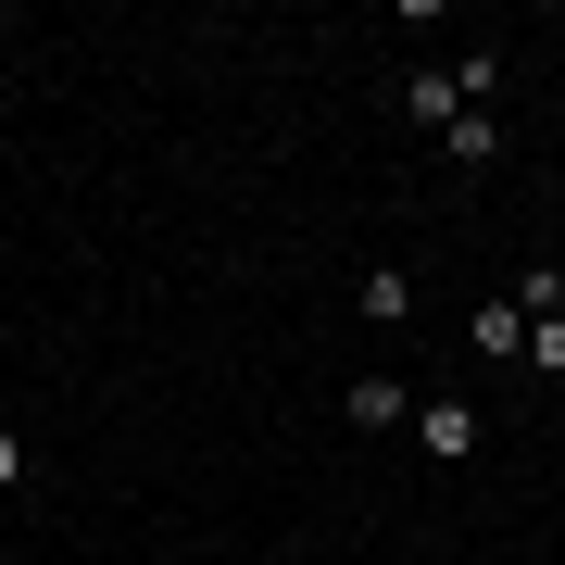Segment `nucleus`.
<instances>
[{
    "label": "nucleus",
    "instance_id": "nucleus-4",
    "mask_svg": "<svg viewBox=\"0 0 565 565\" xmlns=\"http://www.w3.org/2000/svg\"><path fill=\"white\" fill-rule=\"evenodd\" d=\"M364 327H415V264H364Z\"/></svg>",
    "mask_w": 565,
    "mask_h": 565
},
{
    "label": "nucleus",
    "instance_id": "nucleus-2",
    "mask_svg": "<svg viewBox=\"0 0 565 565\" xmlns=\"http://www.w3.org/2000/svg\"><path fill=\"white\" fill-rule=\"evenodd\" d=\"M478 440H490V427L465 415V403H415V452H427V465H465Z\"/></svg>",
    "mask_w": 565,
    "mask_h": 565
},
{
    "label": "nucleus",
    "instance_id": "nucleus-1",
    "mask_svg": "<svg viewBox=\"0 0 565 565\" xmlns=\"http://www.w3.org/2000/svg\"><path fill=\"white\" fill-rule=\"evenodd\" d=\"M465 352H478V364H527V315H515V289L465 315Z\"/></svg>",
    "mask_w": 565,
    "mask_h": 565
},
{
    "label": "nucleus",
    "instance_id": "nucleus-9",
    "mask_svg": "<svg viewBox=\"0 0 565 565\" xmlns=\"http://www.w3.org/2000/svg\"><path fill=\"white\" fill-rule=\"evenodd\" d=\"M13 490H25V440L0 427V503H13Z\"/></svg>",
    "mask_w": 565,
    "mask_h": 565
},
{
    "label": "nucleus",
    "instance_id": "nucleus-8",
    "mask_svg": "<svg viewBox=\"0 0 565 565\" xmlns=\"http://www.w3.org/2000/svg\"><path fill=\"white\" fill-rule=\"evenodd\" d=\"M527 364H541V377H565V315H541V327H527Z\"/></svg>",
    "mask_w": 565,
    "mask_h": 565
},
{
    "label": "nucleus",
    "instance_id": "nucleus-7",
    "mask_svg": "<svg viewBox=\"0 0 565 565\" xmlns=\"http://www.w3.org/2000/svg\"><path fill=\"white\" fill-rule=\"evenodd\" d=\"M515 315H527V327L565 315V264H527V277H515Z\"/></svg>",
    "mask_w": 565,
    "mask_h": 565
},
{
    "label": "nucleus",
    "instance_id": "nucleus-3",
    "mask_svg": "<svg viewBox=\"0 0 565 565\" xmlns=\"http://www.w3.org/2000/svg\"><path fill=\"white\" fill-rule=\"evenodd\" d=\"M340 415L377 440V427H415V390H403V377H352V390H340Z\"/></svg>",
    "mask_w": 565,
    "mask_h": 565
},
{
    "label": "nucleus",
    "instance_id": "nucleus-5",
    "mask_svg": "<svg viewBox=\"0 0 565 565\" xmlns=\"http://www.w3.org/2000/svg\"><path fill=\"white\" fill-rule=\"evenodd\" d=\"M452 163H465V177H490V163H503L515 139H503V114H452V139H440Z\"/></svg>",
    "mask_w": 565,
    "mask_h": 565
},
{
    "label": "nucleus",
    "instance_id": "nucleus-6",
    "mask_svg": "<svg viewBox=\"0 0 565 565\" xmlns=\"http://www.w3.org/2000/svg\"><path fill=\"white\" fill-rule=\"evenodd\" d=\"M403 114H415V126H440V139H452V114H465V88L440 76V63H427V76H403Z\"/></svg>",
    "mask_w": 565,
    "mask_h": 565
}]
</instances>
